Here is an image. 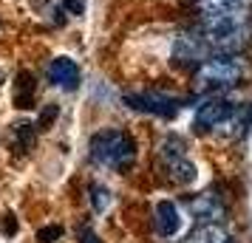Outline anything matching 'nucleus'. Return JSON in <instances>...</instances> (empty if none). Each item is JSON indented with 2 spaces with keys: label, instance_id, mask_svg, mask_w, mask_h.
Returning <instances> with one entry per match:
<instances>
[{
  "label": "nucleus",
  "instance_id": "obj_1",
  "mask_svg": "<svg viewBox=\"0 0 252 243\" xmlns=\"http://www.w3.org/2000/svg\"><path fill=\"white\" fill-rule=\"evenodd\" d=\"M88 159L96 167L114 170V173H127L139 159L136 139L122 128H102L88 139Z\"/></svg>",
  "mask_w": 252,
  "mask_h": 243
},
{
  "label": "nucleus",
  "instance_id": "obj_2",
  "mask_svg": "<svg viewBox=\"0 0 252 243\" xmlns=\"http://www.w3.org/2000/svg\"><path fill=\"white\" fill-rule=\"evenodd\" d=\"M195 85L201 91H224V88H235L247 80V62L241 54H216L207 57L193 68Z\"/></svg>",
  "mask_w": 252,
  "mask_h": 243
},
{
  "label": "nucleus",
  "instance_id": "obj_3",
  "mask_svg": "<svg viewBox=\"0 0 252 243\" xmlns=\"http://www.w3.org/2000/svg\"><path fill=\"white\" fill-rule=\"evenodd\" d=\"M156 156H159V164H161V170H164V175L170 178L173 184L187 187L195 181V164L187 156L184 139H179V136H164L159 144V150H156Z\"/></svg>",
  "mask_w": 252,
  "mask_h": 243
},
{
  "label": "nucleus",
  "instance_id": "obj_4",
  "mask_svg": "<svg viewBox=\"0 0 252 243\" xmlns=\"http://www.w3.org/2000/svg\"><path fill=\"white\" fill-rule=\"evenodd\" d=\"M247 119H250V113L244 108H235L227 99H207L204 105H198L193 125L195 130L207 133V130H221L227 125H247Z\"/></svg>",
  "mask_w": 252,
  "mask_h": 243
},
{
  "label": "nucleus",
  "instance_id": "obj_5",
  "mask_svg": "<svg viewBox=\"0 0 252 243\" xmlns=\"http://www.w3.org/2000/svg\"><path fill=\"white\" fill-rule=\"evenodd\" d=\"M125 105L130 110H139V113L173 119L184 108V99L182 96H173V93H164V91H136V93H125Z\"/></svg>",
  "mask_w": 252,
  "mask_h": 243
},
{
  "label": "nucleus",
  "instance_id": "obj_6",
  "mask_svg": "<svg viewBox=\"0 0 252 243\" xmlns=\"http://www.w3.org/2000/svg\"><path fill=\"white\" fill-rule=\"evenodd\" d=\"M184 226V215L179 204H173V201H159L156 207H153V232H156V238L161 241H173Z\"/></svg>",
  "mask_w": 252,
  "mask_h": 243
},
{
  "label": "nucleus",
  "instance_id": "obj_7",
  "mask_svg": "<svg viewBox=\"0 0 252 243\" xmlns=\"http://www.w3.org/2000/svg\"><path fill=\"white\" fill-rule=\"evenodd\" d=\"M46 80L60 91H77L82 82V71L71 57H54L46 68Z\"/></svg>",
  "mask_w": 252,
  "mask_h": 243
},
{
  "label": "nucleus",
  "instance_id": "obj_8",
  "mask_svg": "<svg viewBox=\"0 0 252 243\" xmlns=\"http://www.w3.org/2000/svg\"><path fill=\"white\" fill-rule=\"evenodd\" d=\"M187 207H190V212H193V218L198 223H204V220H224V215H227V207L221 204V198L216 192H201V195L190 198Z\"/></svg>",
  "mask_w": 252,
  "mask_h": 243
},
{
  "label": "nucleus",
  "instance_id": "obj_9",
  "mask_svg": "<svg viewBox=\"0 0 252 243\" xmlns=\"http://www.w3.org/2000/svg\"><path fill=\"white\" fill-rule=\"evenodd\" d=\"M173 243H232V235L221 226V220H204V223H195L182 241Z\"/></svg>",
  "mask_w": 252,
  "mask_h": 243
},
{
  "label": "nucleus",
  "instance_id": "obj_10",
  "mask_svg": "<svg viewBox=\"0 0 252 243\" xmlns=\"http://www.w3.org/2000/svg\"><path fill=\"white\" fill-rule=\"evenodd\" d=\"M252 6V0H198L201 17H224V14H241Z\"/></svg>",
  "mask_w": 252,
  "mask_h": 243
},
{
  "label": "nucleus",
  "instance_id": "obj_11",
  "mask_svg": "<svg viewBox=\"0 0 252 243\" xmlns=\"http://www.w3.org/2000/svg\"><path fill=\"white\" fill-rule=\"evenodd\" d=\"M34 141H37L34 125H29V122H23V125H14V133H12V150L14 153H32Z\"/></svg>",
  "mask_w": 252,
  "mask_h": 243
},
{
  "label": "nucleus",
  "instance_id": "obj_12",
  "mask_svg": "<svg viewBox=\"0 0 252 243\" xmlns=\"http://www.w3.org/2000/svg\"><path fill=\"white\" fill-rule=\"evenodd\" d=\"M111 201H114V195H111L108 187H102V184H91L88 187V204H91L94 215H105L108 207H111Z\"/></svg>",
  "mask_w": 252,
  "mask_h": 243
},
{
  "label": "nucleus",
  "instance_id": "obj_13",
  "mask_svg": "<svg viewBox=\"0 0 252 243\" xmlns=\"http://www.w3.org/2000/svg\"><path fill=\"white\" fill-rule=\"evenodd\" d=\"M63 235H65V229L60 223H46L43 229L37 232V243H60Z\"/></svg>",
  "mask_w": 252,
  "mask_h": 243
},
{
  "label": "nucleus",
  "instance_id": "obj_14",
  "mask_svg": "<svg viewBox=\"0 0 252 243\" xmlns=\"http://www.w3.org/2000/svg\"><path fill=\"white\" fill-rule=\"evenodd\" d=\"M77 243H102V238L94 232V226L82 223V226H77Z\"/></svg>",
  "mask_w": 252,
  "mask_h": 243
},
{
  "label": "nucleus",
  "instance_id": "obj_15",
  "mask_svg": "<svg viewBox=\"0 0 252 243\" xmlns=\"http://www.w3.org/2000/svg\"><path fill=\"white\" fill-rule=\"evenodd\" d=\"M60 116V108L57 105H46V110L40 113V130H51V125H54V119Z\"/></svg>",
  "mask_w": 252,
  "mask_h": 243
},
{
  "label": "nucleus",
  "instance_id": "obj_16",
  "mask_svg": "<svg viewBox=\"0 0 252 243\" xmlns=\"http://www.w3.org/2000/svg\"><path fill=\"white\" fill-rule=\"evenodd\" d=\"M63 9L68 14H82V9H85V0H63Z\"/></svg>",
  "mask_w": 252,
  "mask_h": 243
}]
</instances>
